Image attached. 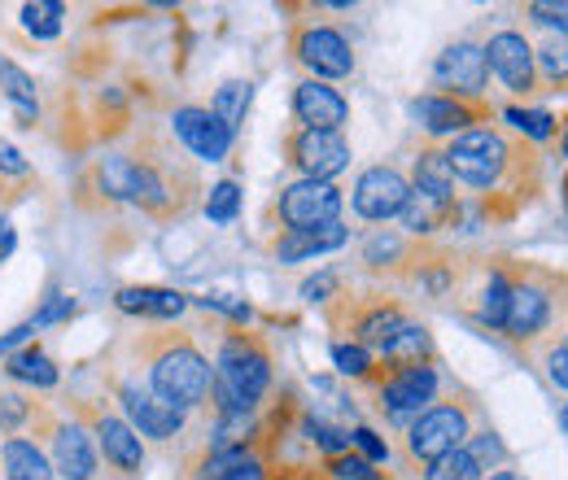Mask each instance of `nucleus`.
Listing matches in <instances>:
<instances>
[{
  "instance_id": "a18cd8bd",
  "label": "nucleus",
  "mask_w": 568,
  "mask_h": 480,
  "mask_svg": "<svg viewBox=\"0 0 568 480\" xmlns=\"http://www.w3.org/2000/svg\"><path fill=\"white\" fill-rule=\"evenodd\" d=\"M71 310H74V302H71V297H53V302H49V306H44V310L36 315V324H31V328H44V324H58V319H67Z\"/></svg>"
},
{
  "instance_id": "0eeeda50",
  "label": "nucleus",
  "mask_w": 568,
  "mask_h": 480,
  "mask_svg": "<svg viewBox=\"0 0 568 480\" xmlns=\"http://www.w3.org/2000/svg\"><path fill=\"white\" fill-rule=\"evenodd\" d=\"M486 49V70L495 74L498 83L511 92V96H538L542 83H538V62H534V44L525 40V31H495Z\"/></svg>"
},
{
  "instance_id": "7c9ffc66",
  "label": "nucleus",
  "mask_w": 568,
  "mask_h": 480,
  "mask_svg": "<svg viewBox=\"0 0 568 480\" xmlns=\"http://www.w3.org/2000/svg\"><path fill=\"white\" fill-rule=\"evenodd\" d=\"M97 180H101V188L110 197L132 202V193H136V162L132 157H105L101 171H97Z\"/></svg>"
},
{
  "instance_id": "37998d69",
  "label": "nucleus",
  "mask_w": 568,
  "mask_h": 480,
  "mask_svg": "<svg viewBox=\"0 0 568 480\" xmlns=\"http://www.w3.org/2000/svg\"><path fill=\"white\" fill-rule=\"evenodd\" d=\"M355 446L363 450V455H367V463H385V459H389L385 441H381L372 428H355V432H351V450H355Z\"/></svg>"
},
{
  "instance_id": "ddd939ff",
  "label": "nucleus",
  "mask_w": 568,
  "mask_h": 480,
  "mask_svg": "<svg viewBox=\"0 0 568 480\" xmlns=\"http://www.w3.org/2000/svg\"><path fill=\"white\" fill-rule=\"evenodd\" d=\"M407 193L412 184L403 180V171L394 166H367L355 184V214L367 223H385V218H398L407 206Z\"/></svg>"
},
{
  "instance_id": "c85d7f7f",
  "label": "nucleus",
  "mask_w": 568,
  "mask_h": 480,
  "mask_svg": "<svg viewBox=\"0 0 568 480\" xmlns=\"http://www.w3.org/2000/svg\"><path fill=\"white\" fill-rule=\"evenodd\" d=\"M416 188H428V193H455V175H450L446 149H425V153L416 157Z\"/></svg>"
},
{
  "instance_id": "a19ab883",
  "label": "nucleus",
  "mask_w": 568,
  "mask_h": 480,
  "mask_svg": "<svg viewBox=\"0 0 568 480\" xmlns=\"http://www.w3.org/2000/svg\"><path fill=\"white\" fill-rule=\"evenodd\" d=\"M525 13H529V22L547 27L551 35H568V4H547V0H538V4H529Z\"/></svg>"
},
{
  "instance_id": "72a5a7b5",
  "label": "nucleus",
  "mask_w": 568,
  "mask_h": 480,
  "mask_svg": "<svg viewBox=\"0 0 568 480\" xmlns=\"http://www.w3.org/2000/svg\"><path fill=\"white\" fill-rule=\"evenodd\" d=\"M0 88L13 96V105H18L27 119L36 114V83H31L27 70H18L13 62H0Z\"/></svg>"
},
{
  "instance_id": "7ed1b4c3",
  "label": "nucleus",
  "mask_w": 568,
  "mask_h": 480,
  "mask_svg": "<svg viewBox=\"0 0 568 480\" xmlns=\"http://www.w3.org/2000/svg\"><path fill=\"white\" fill-rule=\"evenodd\" d=\"M272 389V354L258 333L241 328L219 341V367H214V398L223 419H245Z\"/></svg>"
},
{
  "instance_id": "79ce46f5",
  "label": "nucleus",
  "mask_w": 568,
  "mask_h": 480,
  "mask_svg": "<svg viewBox=\"0 0 568 480\" xmlns=\"http://www.w3.org/2000/svg\"><path fill=\"white\" fill-rule=\"evenodd\" d=\"M197 306H206V310H223V315H232L236 324H250V306L245 302H236V297H227V293H206V297H197Z\"/></svg>"
},
{
  "instance_id": "20e7f679",
  "label": "nucleus",
  "mask_w": 568,
  "mask_h": 480,
  "mask_svg": "<svg viewBox=\"0 0 568 480\" xmlns=\"http://www.w3.org/2000/svg\"><path fill=\"white\" fill-rule=\"evenodd\" d=\"M149 394L162 398L175 411H193L211 402L214 367L211 358L189 341V337H166L149 358Z\"/></svg>"
},
{
  "instance_id": "f704fd0d",
  "label": "nucleus",
  "mask_w": 568,
  "mask_h": 480,
  "mask_svg": "<svg viewBox=\"0 0 568 480\" xmlns=\"http://www.w3.org/2000/svg\"><path fill=\"white\" fill-rule=\"evenodd\" d=\"M403 254H407V241L394 236V232H376V236L363 245V263H367V267H394V263H403Z\"/></svg>"
},
{
  "instance_id": "c756f323",
  "label": "nucleus",
  "mask_w": 568,
  "mask_h": 480,
  "mask_svg": "<svg viewBox=\"0 0 568 480\" xmlns=\"http://www.w3.org/2000/svg\"><path fill=\"white\" fill-rule=\"evenodd\" d=\"M9 376L27 380V385H40V389H53V385H58V367H53L49 354H40V349L13 354V358H9Z\"/></svg>"
},
{
  "instance_id": "dca6fc26",
  "label": "nucleus",
  "mask_w": 568,
  "mask_h": 480,
  "mask_svg": "<svg viewBox=\"0 0 568 480\" xmlns=\"http://www.w3.org/2000/svg\"><path fill=\"white\" fill-rule=\"evenodd\" d=\"M123 411H128V423L136 428V437H153V441H171L180 428H184V411L166 407L162 398H153L141 385H123Z\"/></svg>"
},
{
  "instance_id": "cd10ccee",
  "label": "nucleus",
  "mask_w": 568,
  "mask_h": 480,
  "mask_svg": "<svg viewBox=\"0 0 568 480\" xmlns=\"http://www.w3.org/2000/svg\"><path fill=\"white\" fill-rule=\"evenodd\" d=\"M507 302H511V267H495L490 279H486V288H481V319H486V328H503V319H507Z\"/></svg>"
},
{
  "instance_id": "a211bd4d",
  "label": "nucleus",
  "mask_w": 568,
  "mask_h": 480,
  "mask_svg": "<svg viewBox=\"0 0 568 480\" xmlns=\"http://www.w3.org/2000/svg\"><path fill=\"white\" fill-rule=\"evenodd\" d=\"M398 218H403V227L412 236H433V232H442V227H450L459 218V202H455V193H428V188L412 184L407 206H403Z\"/></svg>"
},
{
  "instance_id": "de8ad7c7",
  "label": "nucleus",
  "mask_w": 568,
  "mask_h": 480,
  "mask_svg": "<svg viewBox=\"0 0 568 480\" xmlns=\"http://www.w3.org/2000/svg\"><path fill=\"white\" fill-rule=\"evenodd\" d=\"M223 480H267V463H263L258 455H250L245 463H236Z\"/></svg>"
},
{
  "instance_id": "c03bdc74",
  "label": "nucleus",
  "mask_w": 568,
  "mask_h": 480,
  "mask_svg": "<svg viewBox=\"0 0 568 480\" xmlns=\"http://www.w3.org/2000/svg\"><path fill=\"white\" fill-rule=\"evenodd\" d=\"M333 288H337V275L320 272L315 279H306V284H302V297H306V302H328V293H333Z\"/></svg>"
},
{
  "instance_id": "b1692460",
  "label": "nucleus",
  "mask_w": 568,
  "mask_h": 480,
  "mask_svg": "<svg viewBox=\"0 0 568 480\" xmlns=\"http://www.w3.org/2000/svg\"><path fill=\"white\" fill-rule=\"evenodd\" d=\"M534 62L542 88L568 92V35H542V44H534Z\"/></svg>"
},
{
  "instance_id": "6ab92c4d",
  "label": "nucleus",
  "mask_w": 568,
  "mask_h": 480,
  "mask_svg": "<svg viewBox=\"0 0 568 480\" xmlns=\"http://www.w3.org/2000/svg\"><path fill=\"white\" fill-rule=\"evenodd\" d=\"M97 446H101V455H105L119 472H128V477H136L144 468L141 437H136V428H132L128 419H119V415H101V419H97Z\"/></svg>"
},
{
  "instance_id": "09e8293b",
  "label": "nucleus",
  "mask_w": 568,
  "mask_h": 480,
  "mask_svg": "<svg viewBox=\"0 0 568 480\" xmlns=\"http://www.w3.org/2000/svg\"><path fill=\"white\" fill-rule=\"evenodd\" d=\"M27 419V407L18 398H0V428H18Z\"/></svg>"
},
{
  "instance_id": "f3484780",
  "label": "nucleus",
  "mask_w": 568,
  "mask_h": 480,
  "mask_svg": "<svg viewBox=\"0 0 568 480\" xmlns=\"http://www.w3.org/2000/svg\"><path fill=\"white\" fill-rule=\"evenodd\" d=\"M351 241V227L337 218V223H324V227H297V232H288L284 227V236L272 245V254L281 258L284 267H293V263H306V258H320V254H333V249H342Z\"/></svg>"
},
{
  "instance_id": "4468645a",
  "label": "nucleus",
  "mask_w": 568,
  "mask_h": 480,
  "mask_svg": "<svg viewBox=\"0 0 568 480\" xmlns=\"http://www.w3.org/2000/svg\"><path fill=\"white\" fill-rule=\"evenodd\" d=\"M293 114L311 132H342L351 123V101L324 79H302L293 88Z\"/></svg>"
},
{
  "instance_id": "bb28decb",
  "label": "nucleus",
  "mask_w": 568,
  "mask_h": 480,
  "mask_svg": "<svg viewBox=\"0 0 568 480\" xmlns=\"http://www.w3.org/2000/svg\"><path fill=\"white\" fill-rule=\"evenodd\" d=\"M507 123L516 127V136H525L529 144L560 140V119H556L551 110H520V105H511V110H507Z\"/></svg>"
},
{
  "instance_id": "e433bc0d",
  "label": "nucleus",
  "mask_w": 568,
  "mask_h": 480,
  "mask_svg": "<svg viewBox=\"0 0 568 480\" xmlns=\"http://www.w3.org/2000/svg\"><path fill=\"white\" fill-rule=\"evenodd\" d=\"M236 210H241V184L236 180H219L211 188V197H206V218L211 223H232Z\"/></svg>"
},
{
  "instance_id": "58836bf2",
  "label": "nucleus",
  "mask_w": 568,
  "mask_h": 480,
  "mask_svg": "<svg viewBox=\"0 0 568 480\" xmlns=\"http://www.w3.org/2000/svg\"><path fill=\"white\" fill-rule=\"evenodd\" d=\"M333 362H337V371L342 376H363L367 380V371H372V349H363V345H333Z\"/></svg>"
},
{
  "instance_id": "c9c22d12",
  "label": "nucleus",
  "mask_w": 568,
  "mask_h": 480,
  "mask_svg": "<svg viewBox=\"0 0 568 480\" xmlns=\"http://www.w3.org/2000/svg\"><path fill=\"white\" fill-rule=\"evenodd\" d=\"M425 480H481V472L468 459V450H450V455H442V459L428 463Z\"/></svg>"
},
{
  "instance_id": "2eb2a0df",
  "label": "nucleus",
  "mask_w": 568,
  "mask_h": 480,
  "mask_svg": "<svg viewBox=\"0 0 568 480\" xmlns=\"http://www.w3.org/2000/svg\"><path fill=\"white\" fill-rule=\"evenodd\" d=\"M171 127H175V136L184 140V149H193L202 162H223L227 149H232V140H236L219 119H214L211 110H202V105H184V110H175Z\"/></svg>"
},
{
  "instance_id": "412c9836",
  "label": "nucleus",
  "mask_w": 568,
  "mask_h": 480,
  "mask_svg": "<svg viewBox=\"0 0 568 480\" xmlns=\"http://www.w3.org/2000/svg\"><path fill=\"white\" fill-rule=\"evenodd\" d=\"M119 310L123 315H149V319H175L184 315L189 297L175 293V288H153V284H132V288H119Z\"/></svg>"
},
{
  "instance_id": "f257e3e1",
  "label": "nucleus",
  "mask_w": 568,
  "mask_h": 480,
  "mask_svg": "<svg viewBox=\"0 0 568 480\" xmlns=\"http://www.w3.org/2000/svg\"><path fill=\"white\" fill-rule=\"evenodd\" d=\"M446 162L459 184L490 193V197H511V206L534 202L547 184V162H542L538 144L503 132L498 123L455 136L446 144Z\"/></svg>"
},
{
  "instance_id": "9b49d317",
  "label": "nucleus",
  "mask_w": 568,
  "mask_h": 480,
  "mask_svg": "<svg viewBox=\"0 0 568 480\" xmlns=\"http://www.w3.org/2000/svg\"><path fill=\"white\" fill-rule=\"evenodd\" d=\"M293 58L311 70V79H346L355 70V53L342 31L333 27H302L293 35Z\"/></svg>"
},
{
  "instance_id": "f8f14e48",
  "label": "nucleus",
  "mask_w": 568,
  "mask_h": 480,
  "mask_svg": "<svg viewBox=\"0 0 568 480\" xmlns=\"http://www.w3.org/2000/svg\"><path fill=\"white\" fill-rule=\"evenodd\" d=\"M281 218L288 232L297 227H324L342 218V188L324 180H297L281 193Z\"/></svg>"
},
{
  "instance_id": "603ef678",
  "label": "nucleus",
  "mask_w": 568,
  "mask_h": 480,
  "mask_svg": "<svg viewBox=\"0 0 568 480\" xmlns=\"http://www.w3.org/2000/svg\"><path fill=\"white\" fill-rule=\"evenodd\" d=\"M560 428L568 432V402H565V411H560Z\"/></svg>"
},
{
  "instance_id": "39448f33",
  "label": "nucleus",
  "mask_w": 568,
  "mask_h": 480,
  "mask_svg": "<svg viewBox=\"0 0 568 480\" xmlns=\"http://www.w3.org/2000/svg\"><path fill=\"white\" fill-rule=\"evenodd\" d=\"M473 437V411L464 402H433L412 428H407V455L433 463L450 450H464Z\"/></svg>"
},
{
  "instance_id": "1a4fd4ad",
  "label": "nucleus",
  "mask_w": 568,
  "mask_h": 480,
  "mask_svg": "<svg viewBox=\"0 0 568 480\" xmlns=\"http://www.w3.org/2000/svg\"><path fill=\"white\" fill-rule=\"evenodd\" d=\"M433 83L442 88V96L481 101V96H486V83H490L486 49H481V44H473V40L450 44V49L437 58V67H433Z\"/></svg>"
},
{
  "instance_id": "f03ea898",
  "label": "nucleus",
  "mask_w": 568,
  "mask_h": 480,
  "mask_svg": "<svg viewBox=\"0 0 568 480\" xmlns=\"http://www.w3.org/2000/svg\"><path fill=\"white\" fill-rule=\"evenodd\" d=\"M568 328V272L520 263L511 267V302L503 319V337L516 345H547Z\"/></svg>"
},
{
  "instance_id": "3c124183",
  "label": "nucleus",
  "mask_w": 568,
  "mask_h": 480,
  "mask_svg": "<svg viewBox=\"0 0 568 480\" xmlns=\"http://www.w3.org/2000/svg\"><path fill=\"white\" fill-rule=\"evenodd\" d=\"M490 480H525V477H520V472H495Z\"/></svg>"
},
{
  "instance_id": "5701e85b",
  "label": "nucleus",
  "mask_w": 568,
  "mask_h": 480,
  "mask_svg": "<svg viewBox=\"0 0 568 480\" xmlns=\"http://www.w3.org/2000/svg\"><path fill=\"white\" fill-rule=\"evenodd\" d=\"M428 358H433V337L425 324H403L381 345V367H420Z\"/></svg>"
},
{
  "instance_id": "4c0bfd02",
  "label": "nucleus",
  "mask_w": 568,
  "mask_h": 480,
  "mask_svg": "<svg viewBox=\"0 0 568 480\" xmlns=\"http://www.w3.org/2000/svg\"><path fill=\"white\" fill-rule=\"evenodd\" d=\"M542 367H547V385L568 394V328L542 349Z\"/></svg>"
},
{
  "instance_id": "aec40b11",
  "label": "nucleus",
  "mask_w": 568,
  "mask_h": 480,
  "mask_svg": "<svg viewBox=\"0 0 568 480\" xmlns=\"http://www.w3.org/2000/svg\"><path fill=\"white\" fill-rule=\"evenodd\" d=\"M53 463L67 480H92L97 477V446L79 423H62L53 437Z\"/></svg>"
},
{
  "instance_id": "ea45409f",
  "label": "nucleus",
  "mask_w": 568,
  "mask_h": 480,
  "mask_svg": "<svg viewBox=\"0 0 568 480\" xmlns=\"http://www.w3.org/2000/svg\"><path fill=\"white\" fill-rule=\"evenodd\" d=\"M328 472H333V480H381L376 472H372V463H367V459H358L355 450L333 455V459H328Z\"/></svg>"
},
{
  "instance_id": "49530a36",
  "label": "nucleus",
  "mask_w": 568,
  "mask_h": 480,
  "mask_svg": "<svg viewBox=\"0 0 568 480\" xmlns=\"http://www.w3.org/2000/svg\"><path fill=\"white\" fill-rule=\"evenodd\" d=\"M0 175H27V157L9 140H0Z\"/></svg>"
},
{
  "instance_id": "393cba45",
  "label": "nucleus",
  "mask_w": 568,
  "mask_h": 480,
  "mask_svg": "<svg viewBox=\"0 0 568 480\" xmlns=\"http://www.w3.org/2000/svg\"><path fill=\"white\" fill-rule=\"evenodd\" d=\"M250 101H254V83H250V79H232V83H223V88L214 92L211 114L236 136L241 123H245V114H250Z\"/></svg>"
},
{
  "instance_id": "423d86ee",
  "label": "nucleus",
  "mask_w": 568,
  "mask_h": 480,
  "mask_svg": "<svg viewBox=\"0 0 568 480\" xmlns=\"http://www.w3.org/2000/svg\"><path fill=\"white\" fill-rule=\"evenodd\" d=\"M381 389V411L389 415L398 428H412L420 415L437 402V371L420 367H385V376H367Z\"/></svg>"
},
{
  "instance_id": "8fccbe9b",
  "label": "nucleus",
  "mask_w": 568,
  "mask_h": 480,
  "mask_svg": "<svg viewBox=\"0 0 568 480\" xmlns=\"http://www.w3.org/2000/svg\"><path fill=\"white\" fill-rule=\"evenodd\" d=\"M9 249H13V227H9V218L0 214V258H9Z\"/></svg>"
},
{
  "instance_id": "473e14b6",
  "label": "nucleus",
  "mask_w": 568,
  "mask_h": 480,
  "mask_svg": "<svg viewBox=\"0 0 568 480\" xmlns=\"http://www.w3.org/2000/svg\"><path fill=\"white\" fill-rule=\"evenodd\" d=\"M22 27H27L36 40H53V35L62 31V4H53V0L22 4Z\"/></svg>"
},
{
  "instance_id": "4be33fe9",
  "label": "nucleus",
  "mask_w": 568,
  "mask_h": 480,
  "mask_svg": "<svg viewBox=\"0 0 568 480\" xmlns=\"http://www.w3.org/2000/svg\"><path fill=\"white\" fill-rule=\"evenodd\" d=\"M403 324H407V315L394 302H372L351 319V333H355V345H363V349H381Z\"/></svg>"
},
{
  "instance_id": "a878e982",
  "label": "nucleus",
  "mask_w": 568,
  "mask_h": 480,
  "mask_svg": "<svg viewBox=\"0 0 568 480\" xmlns=\"http://www.w3.org/2000/svg\"><path fill=\"white\" fill-rule=\"evenodd\" d=\"M4 480H53V468H49V459L31 441L13 437L4 446Z\"/></svg>"
},
{
  "instance_id": "9d476101",
  "label": "nucleus",
  "mask_w": 568,
  "mask_h": 480,
  "mask_svg": "<svg viewBox=\"0 0 568 480\" xmlns=\"http://www.w3.org/2000/svg\"><path fill=\"white\" fill-rule=\"evenodd\" d=\"M416 123L425 127L428 136H464L473 127H486L495 114L486 101H459V96H442V92H425L412 101Z\"/></svg>"
},
{
  "instance_id": "6e6552de",
  "label": "nucleus",
  "mask_w": 568,
  "mask_h": 480,
  "mask_svg": "<svg viewBox=\"0 0 568 480\" xmlns=\"http://www.w3.org/2000/svg\"><path fill=\"white\" fill-rule=\"evenodd\" d=\"M288 149V162L306 175V180H324L333 184V175H342L351 166V140L342 132H311V127H297L293 136L284 140Z\"/></svg>"
},
{
  "instance_id": "2f4dec72",
  "label": "nucleus",
  "mask_w": 568,
  "mask_h": 480,
  "mask_svg": "<svg viewBox=\"0 0 568 480\" xmlns=\"http://www.w3.org/2000/svg\"><path fill=\"white\" fill-rule=\"evenodd\" d=\"M464 450H468V459L477 463V472H495V468H503V463H507V446L498 441L495 428H486V432H473Z\"/></svg>"
}]
</instances>
